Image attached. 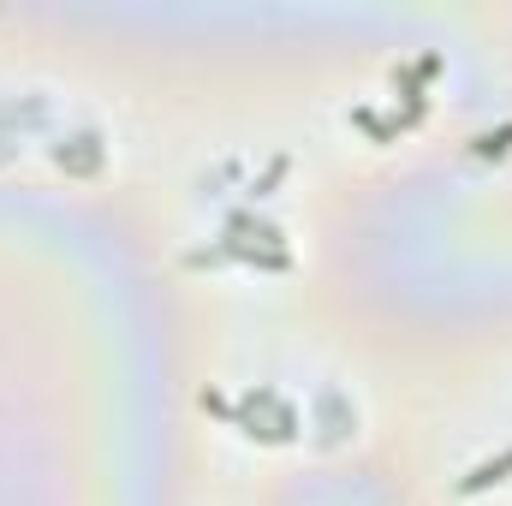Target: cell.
Returning a JSON list of instances; mask_svg holds the SVG:
<instances>
[{"label":"cell","instance_id":"obj_1","mask_svg":"<svg viewBox=\"0 0 512 506\" xmlns=\"http://www.w3.org/2000/svg\"><path fill=\"white\" fill-rule=\"evenodd\" d=\"M54 155H60V167H78V173H96V161H102V137H96V131H84V149H66V143H60Z\"/></svg>","mask_w":512,"mask_h":506}]
</instances>
